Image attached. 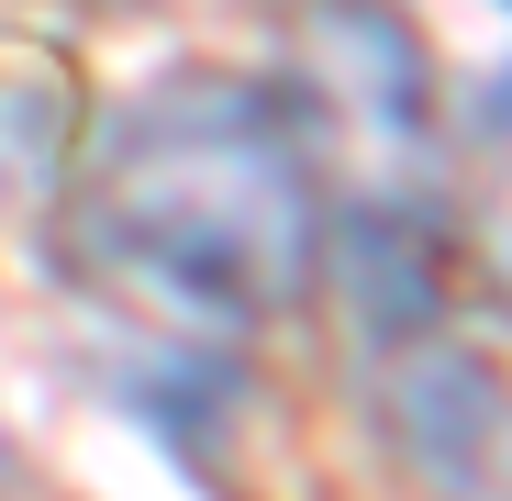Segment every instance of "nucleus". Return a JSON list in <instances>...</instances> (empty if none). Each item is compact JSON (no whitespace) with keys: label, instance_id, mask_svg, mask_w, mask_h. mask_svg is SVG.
Masks as SVG:
<instances>
[{"label":"nucleus","instance_id":"nucleus-1","mask_svg":"<svg viewBox=\"0 0 512 501\" xmlns=\"http://www.w3.org/2000/svg\"><path fill=\"white\" fill-rule=\"evenodd\" d=\"M67 257L101 301H123L179 346H234L301 312L323 268V201L279 90L223 67L134 90L78 145Z\"/></svg>","mask_w":512,"mask_h":501},{"label":"nucleus","instance_id":"nucleus-2","mask_svg":"<svg viewBox=\"0 0 512 501\" xmlns=\"http://www.w3.org/2000/svg\"><path fill=\"white\" fill-rule=\"evenodd\" d=\"M279 112L301 134L323 245L346 268L357 334L435 323L446 257V101L401 0H301Z\"/></svg>","mask_w":512,"mask_h":501},{"label":"nucleus","instance_id":"nucleus-3","mask_svg":"<svg viewBox=\"0 0 512 501\" xmlns=\"http://www.w3.org/2000/svg\"><path fill=\"white\" fill-rule=\"evenodd\" d=\"M368 435L401 501H512V379L446 323L357 334Z\"/></svg>","mask_w":512,"mask_h":501},{"label":"nucleus","instance_id":"nucleus-4","mask_svg":"<svg viewBox=\"0 0 512 501\" xmlns=\"http://www.w3.org/2000/svg\"><path fill=\"white\" fill-rule=\"evenodd\" d=\"M468 234H479L490 290L512 301V78L479 101V123H468Z\"/></svg>","mask_w":512,"mask_h":501}]
</instances>
